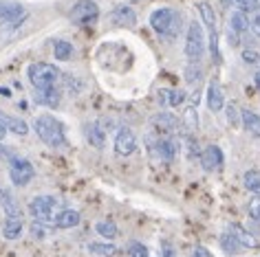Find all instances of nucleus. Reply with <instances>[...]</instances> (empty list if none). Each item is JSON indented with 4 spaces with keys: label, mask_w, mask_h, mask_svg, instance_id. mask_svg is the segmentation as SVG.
I'll return each mask as SVG.
<instances>
[{
    "label": "nucleus",
    "mask_w": 260,
    "mask_h": 257,
    "mask_svg": "<svg viewBox=\"0 0 260 257\" xmlns=\"http://www.w3.org/2000/svg\"><path fill=\"white\" fill-rule=\"evenodd\" d=\"M34 130H36L38 137H40L42 143H47L49 147L60 150V147L69 145L67 130H64L62 121H57L55 117H51V114H40V117L36 119V123H34Z\"/></svg>",
    "instance_id": "nucleus-1"
},
{
    "label": "nucleus",
    "mask_w": 260,
    "mask_h": 257,
    "mask_svg": "<svg viewBox=\"0 0 260 257\" xmlns=\"http://www.w3.org/2000/svg\"><path fill=\"white\" fill-rule=\"evenodd\" d=\"M150 27L166 40H177L181 33V16L170 7L154 9L150 14Z\"/></svg>",
    "instance_id": "nucleus-2"
},
{
    "label": "nucleus",
    "mask_w": 260,
    "mask_h": 257,
    "mask_svg": "<svg viewBox=\"0 0 260 257\" xmlns=\"http://www.w3.org/2000/svg\"><path fill=\"white\" fill-rule=\"evenodd\" d=\"M60 68L53 66L49 62H36L27 68V77L34 83V88H47V86H55L60 79Z\"/></svg>",
    "instance_id": "nucleus-3"
},
{
    "label": "nucleus",
    "mask_w": 260,
    "mask_h": 257,
    "mask_svg": "<svg viewBox=\"0 0 260 257\" xmlns=\"http://www.w3.org/2000/svg\"><path fill=\"white\" fill-rule=\"evenodd\" d=\"M146 147L154 158L172 163L179 154V141L174 137H146Z\"/></svg>",
    "instance_id": "nucleus-4"
},
{
    "label": "nucleus",
    "mask_w": 260,
    "mask_h": 257,
    "mask_svg": "<svg viewBox=\"0 0 260 257\" xmlns=\"http://www.w3.org/2000/svg\"><path fill=\"white\" fill-rule=\"evenodd\" d=\"M205 51V40H203V27L199 20H192L185 33V57L190 64H199Z\"/></svg>",
    "instance_id": "nucleus-5"
},
{
    "label": "nucleus",
    "mask_w": 260,
    "mask_h": 257,
    "mask_svg": "<svg viewBox=\"0 0 260 257\" xmlns=\"http://www.w3.org/2000/svg\"><path fill=\"white\" fill-rule=\"evenodd\" d=\"M7 163H9V178H11V183H14L16 187H27V185L34 181L36 169H34V165H31L27 158L16 156L14 154Z\"/></svg>",
    "instance_id": "nucleus-6"
},
{
    "label": "nucleus",
    "mask_w": 260,
    "mask_h": 257,
    "mask_svg": "<svg viewBox=\"0 0 260 257\" xmlns=\"http://www.w3.org/2000/svg\"><path fill=\"white\" fill-rule=\"evenodd\" d=\"M97 18H100V7L93 0H77L69 11V20L73 24H80V27L93 24Z\"/></svg>",
    "instance_id": "nucleus-7"
},
{
    "label": "nucleus",
    "mask_w": 260,
    "mask_h": 257,
    "mask_svg": "<svg viewBox=\"0 0 260 257\" xmlns=\"http://www.w3.org/2000/svg\"><path fill=\"white\" fill-rule=\"evenodd\" d=\"M57 211V198L53 196H36L34 200L29 202V213L34 216L36 222H51L55 218Z\"/></svg>",
    "instance_id": "nucleus-8"
},
{
    "label": "nucleus",
    "mask_w": 260,
    "mask_h": 257,
    "mask_svg": "<svg viewBox=\"0 0 260 257\" xmlns=\"http://www.w3.org/2000/svg\"><path fill=\"white\" fill-rule=\"evenodd\" d=\"M110 24L119 29H133L137 24V11L130 7V5H117L110 11Z\"/></svg>",
    "instance_id": "nucleus-9"
},
{
    "label": "nucleus",
    "mask_w": 260,
    "mask_h": 257,
    "mask_svg": "<svg viewBox=\"0 0 260 257\" xmlns=\"http://www.w3.org/2000/svg\"><path fill=\"white\" fill-rule=\"evenodd\" d=\"M135 150H137V137L130 127H119L115 134V152L119 156H130Z\"/></svg>",
    "instance_id": "nucleus-10"
},
{
    "label": "nucleus",
    "mask_w": 260,
    "mask_h": 257,
    "mask_svg": "<svg viewBox=\"0 0 260 257\" xmlns=\"http://www.w3.org/2000/svg\"><path fill=\"white\" fill-rule=\"evenodd\" d=\"M152 127L159 132V137H172L174 132H179L181 121L172 112H159L152 117Z\"/></svg>",
    "instance_id": "nucleus-11"
},
{
    "label": "nucleus",
    "mask_w": 260,
    "mask_h": 257,
    "mask_svg": "<svg viewBox=\"0 0 260 257\" xmlns=\"http://www.w3.org/2000/svg\"><path fill=\"white\" fill-rule=\"evenodd\" d=\"M199 160L205 172H216L223 167V150H220L218 145H207L205 150L201 152Z\"/></svg>",
    "instance_id": "nucleus-12"
},
{
    "label": "nucleus",
    "mask_w": 260,
    "mask_h": 257,
    "mask_svg": "<svg viewBox=\"0 0 260 257\" xmlns=\"http://www.w3.org/2000/svg\"><path fill=\"white\" fill-rule=\"evenodd\" d=\"M27 11L20 3H11V0H0V22H20L27 20Z\"/></svg>",
    "instance_id": "nucleus-13"
},
{
    "label": "nucleus",
    "mask_w": 260,
    "mask_h": 257,
    "mask_svg": "<svg viewBox=\"0 0 260 257\" xmlns=\"http://www.w3.org/2000/svg\"><path fill=\"white\" fill-rule=\"evenodd\" d=\"M34 99L40 106L47 108H57L62 101V91L57 86H47V88H36L34 91Z\"/></svg>",
    "instance_id": "nucleus-14"
},
{
    "label": "nucleus",
    "mask_w": 260,
    "mask_h": 257,
    "mask_svg": "<svg viewBox=\"0 0 260 257\" xmlns=\"http://www.w3.org/2000/svg\"><path fill=\"white\" fill-rule=\"evenodd\" d=\"M207 108L212 112H220L225 108V93L220 88V81L214 77L210 79V86H207Z\"/></svg>",
    "instance_id": "nucleus-15"
},
{
    "label": "nucleus",
    "mask_w": 260,
    "mask_h": 257,
    "mask_svg": "<svg viewBox=\"0 0 260 257\" xmlns=\"http://www.w3.org/2000/svg\"><path fill=\"white\" fill-rule=\"evenodd\" d=\"M0 125L5 127L7 132H14L18 137H27L29 134V123L20 117H14V114H7L0 110Z\"/></svg>",
    "instance_id": "nucleus-16"
},
{
    "label": "nucleus",
    "mask_w": 260,
    "mask_h": 257,
    "mask_svg": "<svg viewBox=\"0 0 260 257\" xmlns=\"http://www.w3.org/2000/svg\"><path fill=\"white\" fill-rule=\"evenodd\" d=\"M157 99L164 108H179V106L185 104L187 95L183 91H174V88H159Z\"/></svg>",
    "instance_id": "nucleus-17"
},
{
    "label": "nucleus",
    "mask_w": 260,
    "mask_h": 257,
    "mask_svg": "<svg viewBox=\"0 0 260 257\" xmlns=\"http://www.w3.org/2000/svg\"><path fill=\"white\" fill-rule=\"evenodd\" d=\"M84 137L93 147L97 150H102L104 145H106V130L102 127V123H97V121H90V123L84 125Z\"/></svg>",
    "instance_id": "nucleus-18"
},
{
    "label": "nucleus",
    "mask_w": 260,
    "mask_h": 257,
    "mask_svg": "<svg viewBox=\"0 0 260 257\" xmlns=\"http://www.w3.org/2000/svg\"><path fill=\"white\" fill-rule=\"evenodd\" d=\"M240 125L253 139H260V114L253 110H240Z\"/></svg>",
    "instance_id": "nucleus-19"
},
{
    "label": "nucleus",
    "mask_w": 260,
    "mask_h": 257,
    "mask_svg": "<svg viewBox=\"0 0 260 257\" xmlns=\"http://www.w3.org/2000/svg\"><path fill=\"white\" fill-rule=\"evenodd\" d=\"M80 220H82V216H80V211H75V209H62L60 213H55V218H53L57 229H73L80 224Z\"/></svg>",
    "instance_id": "nucleus-20"
},
{
    "label": "nucleus",
    "mask_w": 260,
    "mask_h": 257,
    "mask_svg": "<svg viewBox=\"0 0 260 257\" xmlns=\"http://www.w3.org/2000/svg\"><path fill=\"white\" fill-rule=\"evenodd\" d=\"M230 233L240 242L243 248H258L260 246V242L253 237V233H249V231L243 229L240 224H230Z\"/></svg>",
    "instance_id": "nucleus-21"
},
{
    "label": "nucleus",
    "mask_w": 260,
    "mask_h": 257,
    "mask_svg": "<svg viewBox=\"0 0 260 257\" xmlns=\"http://www.w3.org/2000/svg\"><path fill=\"white\" fill-rule=\"evenodd\" d=\"M24 231L22 218H5L3 222V237L5 240H18Z\"/></svg>",
    "instance_id": "nucleus-22"
},
{
    "label": "nucleus",
    "mask_w": 260,
    "mask_h": 257,
    "mask_svg": "<svg viewBox=\"0 0 260 257\" xmlns=\"http://www.w3.org/2000/svg\"><path fill=\"white\" fill-rule=\"evenodd\" d=\"M53 55L57 62H71L75 57V47L67 40H55L53 42Z\"/></svg>",
    "instance_id": "nucleus-23"
},
{
    "label": "nucleus",
    "mask_w": 260,
    "mask_h": 257,
    "mask_svg": "<svg viewBox=\"0 0 260 257\" xmlns=\"http://www.w3.org/2000/svg\"><path fill=\"white\" fill-rule=\"evenodd\" d=\"M218 244H220V248H223L225 255H240V253H243V246H240V242L230 233V231H225V233L220 235Z\"/></svg>",
    "instance_id": "nucleus-24"
},
{
    "label": "nucleus",
    "mask_w": 260,
    "mask_h": 257,
    "mask_svg": "<svg viewBox=\"0 0 260 257\" xmlns=\"http://www.w3.org/2000/svg\"><path fill=\"white\" fill-rule=\"evenodd\" d=\"M86 248H88V253L102 255V257H113V255L119 253V248H117L115 244H110V242H88Z\"/></svg>",
    "instance_id": "nucleus-25"
},
{
    "label": "nucleus",
    "mask_w": 260,
    "mask_h": 257,
    "mask_svg": "<svg viewBox=\"0 0 260 257\" xmlns=\"http://www.w3.org/2000/svg\"><path fill=\"white\" fill-rule=\"evenodd\" d=\"M197 9H199V14H201V22H203L210 31L216 29V11H214L212 5L210 3H199Z\"/></svg>",
    "instance_id": "nucleus-26"
},
{
    "label": "nucleus",
    "mask_w": 260,
    "mask_h": 257,
    "mask_svg": "<svg viewBox=\"0 0 260 257\" xmlns=\"http://www.w3.org/2000/svg\"><path fill=\"white\" fill-rule=\"evenodd\" d=\"M230 27H232V33H245L247 29H249V18L243 11H234L230 16Z\"/></svg>",
    "instance_id": "nucleus-27"
},
{
    "label": "nucleus",
    "mask_w": 260,
    "mask_h": 257,
    "mask_svg": "<svg viewBox=\"0 0 260 257\" xmlns=\"http://www.w3.org/2000/svg\"><path fill=\"white\" fill-rule=\"evenodd\" d=\"M243 185L247 191H251L253 196H260V172L258 169H247L243 176Z\"/></svg>",
    "instance_id": "nucleus-28"
},
{
    "label": "nucleus",
    "mask_w": 260,
    "mask_h": 257,
    "mask_svg": "<svg viewBox=\"0 0 260 257\" xmlns=\"http://www.w3.org/2000/svg\"><path fill=\"white\" fill-rule=\"evenodd\" d=\"M95 231L104 237V240H115V237L119 235V229H117V224H115V222H110V220L97 222V224H95Z\"/></svg>",
    "instance_id": "nucleus-29"
},
{
    "label": "nucleus",
    "mask_w": 260,
    "mask_h": 257,
    "mask_svg": "<svg viewBox=\"0 0 260 257\" xmlns=\"http://www.w3.org/2000/svg\"><path fill=\"white\" fill-rule=\"evenodd\" d=\"M3 213L5 218H22V211H20V204H18V200L11 194H7V198H5V202H3Z\"/></svg>",
    "instance_id": "nucleus-30"
},
{
    "label": "nucleus",
    "mask_w": 260,
    "mask_h": 257,
    "mask_svg": "<svg viewBox=\"0 0 260 257\" xmlns=\"http://www.w3.org/2000/svg\"><path fill=\"white\" fill-rule=\"evenodd\" d=\"M203 79V70H201L199 64H187L185 66V81L190 83V86H197Z\"/></svg>",
    "instance_id": "nucleus-31"
},
{
    "label": "nucleus",
    "mask_w": 260,
    "mask_h": 257,
    "mask_svg": "<svg viewBox=\"0 0 260 257\" xmlns=\"http://www.w3.org/2000/svg\"><path fill=\"white\" fill-rule=\"evenodd\" d=\"M183 127H187V130H197V127H199V114H197V108L185 106V110H183Z\"/></svg>",
    "instance_id": "nucleus-32"
},
{
    "label": "nucleus",
    "mask_w": 260,
    "mask_h": 257,
    "mask_svg": "<svg viewBox=\"0 0 260 257\" xmlns=\"http://www.w3.org/2000/svg\"><path fill=\"white\" fill-rule=\"evenodd\" d=\"M210 53H212V60L216 64L223 62V55H220V44H218V31L216 29L210 31Z\"/></svg>",
    "instance_id": "nucleus-33"
},
{
    "label": "nucleus",
    "mask_w": 260,
    "mask_h": 257,
    "mask_svg": "<svg viewBox=\"0 0 260 257\" xmlns=\"http://www.w3.org/2000/svg\"><path fill=\"white\" fill-rule=\"evenodd\" d=\"M183 147H185V152H187V156H190V158H199L201 156L199 143H197V139H194L192 134H185V137H183Z\"/></svg>",
    "instance_id": "nucleus-34"
},
{
    "label": "nucleus",
    "mask_w": 260,
    "mask_h": 257,
    "mask_svg": "<svg viewBox=\"0 0 260 257\" xmlns=\"http://www.w3.org/2000/svg\"><path fill=\"white\" fill-rule=\"evenodd\" d=\"M128 257H152L146 244L141 242H130L128 244Z\"/></svg>",
    "instance_id": "nucleus-35"
},
{
    "label": "nucleus",
    "mask_w": 260,
    "mask_h": 257,
    "mask_svg": "<svg viewBox=\"0 0 260 257\" xmlns=\"http://www.w3.org/2000/svg\"><path fill=\"white\" fill-rule=\"evenodd\" d=\"M60 79L64 81V86L69 88V93H71V95H77V93H82L84 83H82L80 79H75L73 75H60Z\"/></svg>",
    "instance_id": "nucleus-36"
},
{
    "label": "nucleus",
    "mask_w": 260,
    "mask_h": 257,
    "mask_svg": "<svg viewBox=\"0 0 260 257\" xmlns=\"http://www.w3.org/2000/svg\"><path fill=\"white\" fill-rule=\"evenodd\" d=\"M225 114H227V121H230L232 127L240 125V110L236 108V104H227L225 101Z\"/></svg>",
    "instance_id": "nucleus-37"
},
{
    "label": "nucleus",
    "mask_w": 260,
    "mask_h": 257,
    "mask_svg": "<svg viewBox=\"0 0 260 257\" xmlns=\"http://www.w3.org/2000/svg\"><path fill=\"white\" fill-rule=\"evenodd\" d=\"M238 5V11H243V14H256L260 9V0H236Z\"/></svg>",
    "instance_id": "nucleus-38"
},
{
    "label": "nucleus",
    "mask_w": 260,
    "mask_h": 257,
    "mask_svg": "<svg viewBox=\"0 0 260 257\" xmlns=\"http://www.w3.org/2000/svg\"><path fill=\"white\" fill-rule=\"evenodd\" d=\"M31 235H34L36 240H44V237L49 235L47 224H44V222H36V220H34V224H31Z\"/></svg>",
    "instance_id": "nucleus-39"
},
{
    "label": "nucleus",
    "mask_w": 260,
    "mask_h": 257,
    "mask_svg": "<svg viewBox=\"0 0 260 257\" xmlns=\"http://www.w3.org/2000/svg\"><path fill=\"white\" fill-rule=\"evenodd\" d=\"M247 211H249V218L253 222H260V196L251 198V202L247 204Z\"/></svg>",
    "instance_id": "nucleus-40"
},
{
    "label": "nucleus",
    "mask_w": 260,
    "mask_h": 257,
    "mask_svg": "<svg viewBox=\"0 0 260 257\" xmlns=\"http://www.w3.org/2000/svg\"><path fill=\"white\" fill-rule=\"evenodd\" d=\"M243 60L247 64H258L260 62V53L256 49H243Z\"/></svg>",
    "instance_id": "nucleus-41"
},
{
    "label": "nucleus",
    "mask_w": 260,
    "mask_h": 257,
    "mask_svg": "<svg viewBox=\"0 0 260 257\" xmlns=\"http://www.w3.org/2000/svg\"><path fill=\"white\" fill-rule=\"evenodd\" d=\"M249 29L256 33V37L260 40V9L253 14V20H249Z\"/></svg>",
    "instance_id": "nucleus-42"
},
{
    "label": "nucleus",
    "mask_w": 260,
    "mask_h": 257,
    "mask_svg": "<svg viewBox=\"0 0 260 257\" xmlns=\"http://www.w3.org/2000/svg\"><path fill=\"white\" fill-rule=\"evenodd\" d=\"M161 257H177V250L170 242H164L161 244Z\"/></svg>",
    "instance_id": "nucleus-43"
},
{
    "label": "nucleus",
    "mask_w": 260,
    "mask_h": 257,
    "mask_svg": "<svg viewBox=\"0 0 260 257\" xmlns=\"http://www.w3.org/2000/svg\"><path fill=\"white\" fill-rule=\"evenodd\" d=\"M185 101H187V106L197 108V106H199V101H201V88H194V93L190 95V99H185Z\"/></svg>",
    "instance_id": "nucleus-44"
},
{
    "label": "nucleus",
    "mask_w": 260,
    "mask_h": 257,
    "mask_svg": "<svg viewBox=\"0 0 260 257\" xmlns=\"http://www.w3.org/2000/svg\"><path fill=\"white\" fill-rule=\"evenodd\" d=\"M192 257H214L210 250H207L205 246H194V250H192Z\"/></svg>",
    "instance_id": "nucleus-45"
},
{
    "label": "nucleus",
    "mask_w": 260,
    "mask_h": 257,
    "mask_svg": "<svg viewBox=\"0 0 260 257\" xmlns=\"http://www.w3.org/2000/svg\"><path fill=\"white\" fill-rule=\"evenodd\" d=\"M7 194H9L7 189H5V187H0V207H3V202H5V198H7Z\"/></svg>",
    "instance_id": "nucleus-46"
},
{
    "label": "nucleus",
    "mask_w": 260,
    "mask_h": 257,
    "mask_svg": "<svg viewBox=\"0 0 260 257\" xmlns=\"http://www.w3.org/2000/svg\"><path fill=\"white\" fill-rule=\"evenodd\" d=\"M253 81H256V86L260 88V68L256 70V75H253Z\"/></svg>",
    "instance_id": "nucleus-47"
},
{
    "label": "nucleus",
    "mask_w": 260,
    "mask_h": 257,
    "mask_svg": "<svg viewBox=\"0 0 260 257\" xmlns=\"http://www.w3.org/2000/svg\"><path fill=\"white\" fill-rule=\"evenodd\" d=\"M223 3V7H232V5H236V0H220Z\"/></svg>",
    "instance_id": "nucleus-48"
},
{
    "label": "nucleus",
    "mask_w": 260,
    "mask_h": 257,
    "mask_svg": "<svg viewBox=\"0 0 260 257\" xmlns=\"http://www.w3.org/2000/svg\"><path fill=\"white\" fill-rule=\"evenodd\" d=\"M5 137H7V130H5V127H3V125H0V141H3Z\"/></svg>",
    "instance_id": "nucleus-49"
}]
</instances>
